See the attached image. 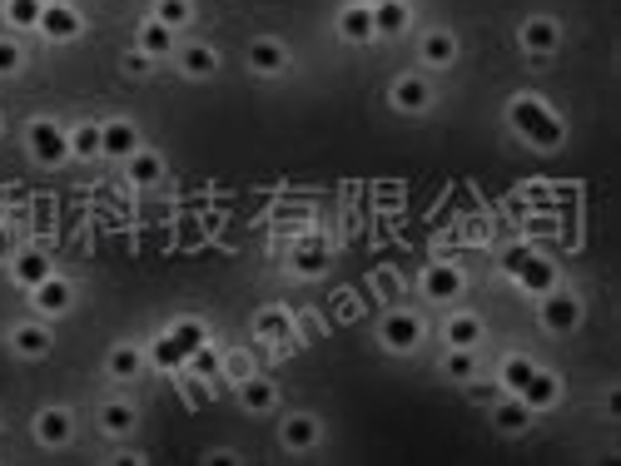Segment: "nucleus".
I'll return each mask as SVG.
<instances>
[{
  "instance_id": "nucleus-30",
  "label": "nucleus",
  "mask_w": 621,
  "mask_h": 466,
  "mask_svg": "<svg viewBox=\"0 0 621 466\" xmlns=\"http://www.w3.org/2000/svg\"><path fill=\"white\" fill-rule=\"evenodd\" d=\"M254 338H259V343H289V338H294V312L279 308V303H273V308H259L254 312Z\"/></svg>"
},
{
  "instance_id": "nucleus-5",
  "label": "nucleus",
  "mask_w": 621,
  "mask_h": 466,
  "mask_svg": "<svg viewBox=\"0 0 621 466\" xmlns=\"http://www.w3.org/2000/svg\"><path fill=\"white\" fill-rule=\"evenodd\" d=\"M388 105H393V114H407V120L428 114L433 110V79L423 75V70H403V75H393V85H388Z\"/></svg>"
},
{
  "instance_id": "nucleus-27",
  "label": "nucleus",
  "mask_w": 621,
  "mask_h": 466,
  "mask_svg": "<svg viewBox=\"0 0 621 466\" xmlns=\"http://www.w3.org/2000/svg\"><path fill=\"white\" fill-rule=\"evenodd\" d=\"M124 179H130L135 189H155L159 179H165V155H159V149H149V145H139L135 155L124 159Z\"/></svg>"
},
{
  "instance_id": "nucleus-6",
  "label": "nucleus",
  "mask_w": 621,
  "mask_h": 466,
  "mask_svg": "<svg viewBox=\"0 0 621 466\" xmlns=\"http://www.w3.org/2000/svg\"><path fill=\"white\" fill-rule=\"evenodd\" d=\"M5 347H11L21 363H46V357L56 353V333H50L46 318H25L5 333Z\"/></svg>"
},
{
  "instance_id": "nucleus-3",
  "label": "nucleus",
  "mask_w": 621,
  "mask_h": 466,
  "mask_svg": "<svg viewBox=\"0 0 621 466\" xmlns=\"http://www.w3.org/2000/svg\"><path fill=\"white\" fill-rule=\"evenodd\" d=\"M423 338H428V322L418 318L413 308H393L378 318V347L393 357H407V353H418Z\"/></svg>"
},
{
  "instance_id": "nucleus-11",
  "label": "nucleus",
  "mask_w": 621,
  "mask_h": 466,
  "mask_svg": "<svg viewBox=\"0 0 621 466\" xmlns=\"http://www.w3.org/2000/svg\"><path fill=\"white\" fill-rule=\"evenodd\" d=\"M31 437L40 446H50V452H56V446H70L75 442V412L70 407H40L35 412V422H31Z\"/></svg>"
},
{
  "instance_id": "nucleus-23",
  "label": "nucleus",
  "mask_w": 621,
  "mask_h": 466,
  "mask_svg": "<svg viewBox=\"0 0 621 466\" xmlns=\"http://www.w3.org/2000/svg\"><path fill=\"white\" fill-rule=\"evenodd\" d=\"M328 238L324 233H304L294 244V254H289V268H294L299 278H318V273H328Z\"/></svg>"
},
{
  "instance_id": "nucleus-39",
  "label": "nucleus",
  "mask_w": 621,
  "mask_h": 466,
  "mask_svg": "<svg viewBox=\"0 0 621 466\" xmlns=\"http://www.w3.org/2000/svg\"><path fill=\"white\" fill-rule=\"evenodd\" d=\"M25 70V45L15 35H0V79H15Z\"/></svg>"
},
{
  "instance_id": "nucleus-7",
  "label": "nucleus",
  "mask_w": 621,
  "mask_h": 466,
  "mask_svg": "<svg viewBox=\"0 0 621 466\" xmlns=\"http://www.w3.org/2000/svg\"><path fill=\"white\" fill-rule=\"evenodd\" d=\"M518 45H522V56H532V60H552L562 50V21L557 15H527L518 25Z\"/></svg>"
},
{
  "instance_id": "nucleus-24",
  "label": "nucleus",
  "mask_w": 621,
  "mask_h": 466,
  "mask_svg": "<svg viewBox=\"0 0 621 466\" xmlns=\"http://www.w3.org/2000/svg\"><path fill=\"white\" fill-rule=\"evenodd\" d=\"M339 40L343 45H373L378 35H373V11H368V0H349L339 11Z\"/></svg>"
},
{
  "instance_id": "nucleus-4",
  "label": "nucleus",
  "mask_w": 621,
  "mask_h": 466,
  "mask_svg": "<svg viewBox=\"0 0 621 466\" xmlns=\"http://www.w3.org/2000/svg\"><path fill=\"white\" fill-rule=\"evenodd\" d=\"M582 318H587V303L576 298L572 289H562V283H557L552 293H543V298H537V322H543L552 338L576 333V328H582Z\"/></svg>"
},
{
  "instance_id": "nucleus-22",
  "label": "nucleus",
  "mask_w": 621,
  "mask_h": 466,
  "mask_svg": "<svg viewBox=\"0 0 621 466\" xmlns=\"http://www.w3.org/2000/svg\"><path fill=\"white\" fill-rule=\"evenodd\" d=\"M368 11H373V35L378 40H398L413 25V5L407 0H368Z\"/></svg>"
},
{
  "instance_id": "nucleus-28",
  "label": "nucleus",
  "mask_w": 621,
  "mask_h": 466,
  "mask_svg": "<svg viewBox=\"0 0 621 466\" xmlns=\"http://www.w3.org/2000/svg\"><path fill=\"white\" fill-rule=\"evenodd\" d=\"M145 367H149V357L139 343H114L110 353H105V372H110L114 382H135Z\"/></svg>"
},
{
  "instance_id": "nucleus-26",
  "label": "nucleus",
  "mask_w": 621,
  "mask_h": 466,
  "mask_svg": "<svg viewBox=\"0 0 621 466\" xmlns=\"http://www.w3.org/2000/svg\"><path fill=\"white\" fill-rule=\"evenodd\" d=\"M135 50H145L149 60H165L180 50V30H170V25H159L155 15H145V21H139V35H135Z\"/></svg>"
},
{
  "instance_id": "nucleus-44",
  "label": "nucleus",
  "mask_w": 621,
  "mask_h": 466,
  "mask_svg": "<svg viewBox=\"0 0 621 466\" xmlns=\"http://www.w3.org/2000/svg\"><path fill=\"white\" fill-rule=\"evenodd\" d=\"M0 134H5V120H0Z\"/></svg>"
},
{
  "instance_id": "nucleus-12",
  "label": "nucleus",
  "mask_w": 621,
  "mask_h": 466,
  "mask_svg": "<svg viewBox=\"0 0 621 466\" xmlns=\"http://www.w3.org/2000/svg\"><path fill=\"white\" fill-rule=\"evenodd\" d=\"M324 442V422H318L314 412H289L279 422V446L283 452H314V446Z\"/></svg>"
},
{
  "instance_id": "nucleus-38",
  "label": "nucleus",
  "mask_w": 621,
  "mask_h": 466,
  "mask_svg": "<svg viewBox=\"0 0 621 466\" xmlns=\"http://www.w3.org/2000/svg\"><path fill=\"white\" fill-rule=\"evenodd\" d=\"M170 338L184 347V357H190L194 347H204V343H209V328H204L199 318H180V322H174V328H170Z\"/></svg>"
},
{
  "instance_id": "nucleus-19",
  "label": "nucleus",
  "mask_w": 621,
  "mask_h": 466,
  "mask_svg": "<svg viewBox=\"0 0 621 466\" xmlns=\"http://www.w3.org/2000/svg\"><path fill=\"white\" fill-rule=\"evenodd\" d=\"M174 56H180V75L184 79H215L219 65H224V60H219V50L209 40H184Z\"/></svg>"
},
{
  "instance_id": "nucleus-34",
  "label": "nucleus",
  "mask_w": 621,
  "mask_h": 466,
  "mask_svg": "<svg viewBox=\"0 0 621 466\" xmlns=\"http://www.w3.org/2000/svg\"><path fill=\"white\" fill-rule=\"evenodd\" d=\"M442 378L473 382L477 378V347H448V357H442Z\"/></svg>"
},
{
  "instance_id": "nucleus-1",
  "label": "nucleus",
  "mask_w": 621,
  "mask_h": 466,
  "mask_svg": "<svg viewBox=\"0 0 621 466\" xmlns=\"http://www.w3.org/2000/svg\"><path fill=\"white\" fill-rule=\"evenodd\" d=\"M508 124L522 145L543 149V155H552V149L567 145V120L543 100V95H532V89H522V95L508 100Z\"/></svg>"
},
{
  "instance_id": "nucleus-20",
  "label": "nucleus",
  "mask_w": 621,
  "mask_h": 466,
  "mask_svg": "<svg viewBox=\"0 0 621 466\" xmlns=\"http://www.w3.org/2000/svg\"><path fill=\"white\" fill-rule=\"evenodd\" d=\"M100 134H105V149H100V159H130L145 139H139V130H135V120H124V114H114V120H100Z\"/></svg>"
},
{
  "instance_id": "nucleus-40",
  "label": "nucleus",
  "mask_w": 621,
  "mask_h": 466,
  "mask_svg": "<svg viewBox=\"0 0 621 466\" xmlns=\"http://www.w3.org/2000/svg\"><path fill=\"white\" fill-rule=\"evenodd\" d=\"M219 372H229V378H248V372H254V357L244 353V347H234V353H224V367H219Z\"/></svg>"
},
{
  "instance_id": "nucleus-15",
  "label": "nucleus",
  "mask_w": 621,
  "mask_h": 466,
  "mask_svg": "<svg viewBox=\"0 0 621 466\" xmlns=\"http://www.w3.org/2000/svg\"><path fill=\"white\" fill-rule=\"evenodd\" d=\"M95 422H100L105 437H114V442H124V437L139 432V407L130 397H105L100 412H95Z\"/></svg>"
},
{
  "instance_id": "nucleus-33",
  "label": "nucleus",
  "mask_w": 621,
  "mask_h": 466,
  "mask_svg": "<svg viewBox=\"0 0 621 466\" xmlns=\"http://www.w3.org/2000/svg\"><path fill=\"white\" fill-rule=\"evenodd\" d=\"M532 367H537V357H527V353H508V357H502V367H497L502 392H522V382L532 378Z\"/></svg>"
},
{
  "instance_id": "nucleus-17",
  "label": "nucleus",
  "mask_w": 621,
  "mask_h": 466,
  "mask_svg": "<svg viewBox=\"0 0 621 466\" xmlns=\"http://www.w3.org/2000/svg\"><path fill=\"white\" fill-rule=\"evenodd\" d=\"M518 397L527 402L532 412H552L557 402H562V378H557L552 367H543V363H537V367H532V378L522 382V392H518Z\"/></svg>"
},
{
  "instance_id": "nucleus-36",
  "label": "nucleus",
  "mask_w": 621,
  "mask_h": 466,
  "mask_svg": "<svg viewBox=\"0 0 621 466\" xmlns=\"http://www.w3.org/2000/svg\"><path fill=\"white\" fill-rule=\"evenodd\" d=\"M149 15H155L159 25H170V30H184V25L194 21V0H155Z\"/></svg>"
},
{
  "instance_id": "nucleus-42",
  "label": "nucleus",
  "mask_w": 621,
  "mask_h": 466,
  "mask_svg": "<svg viewBox=\"0 0 621 466\" xmlns=\"http://www.w3.org/2000/svg\"><path fill=\"white\" fill-rule=\"evenodd\" d=\"M15 248H21V238H15V229H11V223H0V268H5V263H11V258H15Z\"/></svg>"
},
{
  "instance_id": "nucleus-8",
  "label": "nucleus",
  "mask_w": 621,
  "mask_h": 466,
  "mask_svg": "<svg viewBox=\"0 0 621 466\" xmlns=\"http://www.w3.org/2000/svg\"><path fill=\"white\" fill-rule=\"evenodd\" d=\"M31 308H35V318H65L75 308V278H65V273L40 278L31 289Z\"/></svg>"
},
{
  "instance_id": "nucleus-29",
  "label": "nucleus",
  "mask_w": 621,
  "mask_h": 466,
  "mask_svg": "<svg viewBox=\"0 0 621 466\" xmlns=\"http://www.w3.org/2000/svg\"><path fill=\"white\" fill-rule=\"evenodd\" d=\"M483 338H487V322L477 318V312H467V308L452 312V318L442 322V343L448 347H477Z\"/></svg>"
},
{
  "instance_id": "nucleus-13",
  "label": "nucleus",
  "mask_w": 621,
  "mask_h": 466,
  "mask_svg": "<svg viewBox=\"0 0 621 466\" xmlns=\"http://www.w3.org/2000/svg\"><path fill=\"white\" fill-rule=\"evenodd\" d=\"M244 60H248V70H254V75L273 79V75H283V70H289V45H283L279 35H254V40H248V50H244Z\"/></svg>"
},
{
  "instance_id": "nucleus-16",
  "label": "nucleus",
  "mask_w": 621,
  "mask_h": 466,
  "mask_svg": "<svg viewBox=\"0 0 621 466\" xmlns=\"http://www.w3.org/2000/svg\"><path fill=\"white\" fill-rule=\"evenodd\" d=\"M512 278H518V289L527 293V298H543V293H552V289H557V263L527 248V258H522V263L512 268Z\"/></svg>"
},
{
  "instance_id": "nucleus-2",
  "label": "nucleus",
  "mask_w": 621,
  "mask_h": 466,
  "mask_svg": "<svg viewBox=\"0 0 621 466\" xmlns=\"http://www.w3.org/2000/svg\"><path fill=\"white\" fill-rule=\"evenodd\" d=\"M25 149H31V159L40 169L70 164V130L60 120H50V114H35V120L25 124Z\"/></svg>"
},
{
  "instance_id": "nucleus-18",
  "label": "nucleus",
  "mask_w": 621,
  "mask_h": 466,
  "mask_svg": "<svg viewBox=\"0 0 621 466\" xmlns=\"http://www.w3.org/2000/svg\"><path fill=\"white\" fill-rule=\"evenodd\" d=\"M532 417H537V412H532L518 392H502V402H492V432H502V437H527Z\"/></svg>"
},
{
  "instance_id": "nucleus-14",
  "label": "nucleus",
  "mask_w": 621,
  "mask_h": 466,
  "mask_svg": "<svg viewBox=\"0 0 621 466\" xmlns=\"http://www.w3.org/2000/svg\"><path fill=\"white\" fill-rule=\"evenodd\" d=\"M458 56H463V40H458L452 30H442V25L423 30V40H418L423 70H452V65H458Z\"/></svg>"
},
{
  "instance_id": "nucleus-31",
  "label": "nucleus",
  "mask_w": 621,
  "mask_h": 466,
  "mask_svg": "<svg viewBox=\"0 0 621 466\" xmlns=\"http://www.w3.org/2000/svg\"><path fill=\"white\" fill-rule=\"evenodd\" d=\"M100 149H105L100 120H80V124H70V159H100Z\"/></svg>"
},
{
  "instance_id": "nucleus-32",
  "label": "nucleus",
  "mask_w": 621,
  "mask_h": 466,
  "mask_svg": "<svg viewBox=\"0 0 621 466\" xmlns=\"http://www.w3.org/2000/svg\"><path fill=\"white\" fill-rule=\"evenodd\" d=\"M145 357H149V367H159V372H184V347L174 343L170 333H159L155 343L145 347Z\"/></svg>"
},
{
  "instance_id": "nucleus-37",
  "label": "nucleus",
  "mask_w": 621,
  "mask_h": 466,
  "mask_svg": "<svg viewBox=\"0 0 621 466\" xmlns=\"http://www.w3.org/2000/svg\"><path fill=\"white\" fill-rule=\"evenodd\" d=\"M219 367H224V357H219L209 343L194 347V353L184 357V372H194V378H204V382H215V378H219Z\"/></svg>"
},
{
  "instance_id": "nucleus-10",
  "label": "nucleus",
  "mask_w": 621,
  "mask_h": 466,
  "mask_svg": "<svg viewBox=\"0 0 621 466\" xmlns=\"http://www.w3.org/2000/svg\"><path fill=\"white\" fill-rule=\"evenodd\" d=\"M418 289L428 303H458L467 293V273L458 263H428L418 278Z\"/></svg>"
},
{
  "instance_id": "nucleus-41",
  "label": "nucleus",
  "mask_w": 621,
  "mask_h": 466,
  "mask_svg": "<svg viewBox=\"0 0 621 466\" xmlns=\"http://www.w3.org/2000/svg\"><path fill=\"white\" fill-rule=\"evenodd\" d=\"M120 70H124V75H135V79H139V75H149V70H155V60H149L145 50H130V56L120 60Z\"/></svg>"
},
{
  "instance_id": "nucleus-9",
  "label": "nucleus",
  "mask_w": 621,
  "mask_h": 466,
  "mask_svg": "<svg viewBox=\"0 0 621 466\" xmlns=\"http://www.w3.org/2000/svg\"><path fill=\"white\" fill-rule=\"evenodd\" d=\"M35 30L56 45H75L80 35H85V15H80L70 0H46V11H40V25H35Z\"/></svg>"
},
{
  "instance_id": "nucleus-35",
  "label": "nucleus",
  "mask_w": 621,
  "mask_h": 466,
  "mask_svg": "<svg viewBox=\"0 0 621 466\" xmlns=\"http://www.w3.org/2000/svg\"><path fill=\"white\" fill-rule=\"evenodd\" d=\"M40 11H46V0H5V25H11L15 35L35 30V25H40Z\"/></svg>"
},
{
  "instance_id": "nucleus-21",
  "label": "nucleus",
  "mask_w": 621,
  "mask_h": 466,
  "mask_svg": "<svg viewBox=\"0 0 621 466\" xmlns=\"http://www.w3.org/2000/svg\"><path fill=\"white\" fill-rule=\"evenodd\" d=\"M234 392H239V407H244L248 417H264V412L279 407V388H273V378H264V372H248V378H239Z\"/></svg>"
},
{
  "instance_id": "nucleus-43",
  "label": "nucleus",
  "mask_w": 621,
  "mask_h": 466,
  "mask_svg": "<svg viewBox=\"0 0 621 466\" xmlns=\"http://www.w3.org/2000/svg\"><path fill=\"white\" fill-rule=\"evenodd\" d=\"M204 462H215V466H234L239 462V452H229V446H219V452H209Z\"/></svg>"
},
{
  "instance_id": "nucleus-25",
  "label": "nucleus",
  "mask_w": 621,
  "mask_h": 466,
  "mask_svg": "<svg viewBox=\"0 0 621 466\" xmlns=\"http://www.w3.org/2000/svg\"><path fill=\"white\" fill-rule=\"evenodd\" d=\"M5 268H11V278H15V283H21V289H35V283H40V278H50V273H56V263H50V254H46V248H15V258H11V263H5Z\"/></svg>"
}]
</instances>
